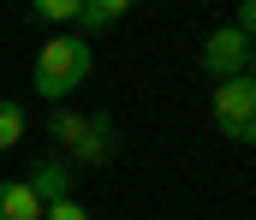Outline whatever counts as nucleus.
Listing matches in <instances>:
<instances>
[{"label":"nucleus","instance_id":"obj_1","mask_svg":"<svg viewBox=\"0 0 256 220\" xmlns=\"http://www.w3.org/2000/svg\"><path fill=\"white\" fill-rule=\"evenodd\" d=\"M96 72V42L90 36H48V48L36 54V95H48V101H66V95H78L84 83Z\"/></svg>","mask_w":256,"mask_h":220},{"label":"nucleus","instance_id":"obj_2","mask_svg":"<svg viewBox=\"0 0 256 220\" xmlns=\"http://www.w3.org/2000/svg\"><path fill=\"white\" fill-rule=\"evenodd\" d=\"M214 125L226 143H256V83L250 77H226L214 89Z\"/></svg>","mask_w":256,"mask_h":220},{"label":"nucleus","instance_id":"obj_3","mask_svg":"<svg viewBox=\"0 0 256 220\" xmlns=\"http://www.w3.org/2000/svg\"><path fill=\"white\" fill-rule=\"evenodd\" d=\"M196 60H202V72H208V77L226 83V77H244V72H250V42H244L232 24H220V30H208V42H202Z\"/></svg>","mask_w":256,"mask_h":220},{"label":"nucleus","instance_id":"obj_4","mask_svg":"<svg viewBox=\"0 0 256 220\" xmlns=\"http://www.w3.org/2000/svg\"><path fill=\"white\" fill-rule=\"evenodd\" d=\"M30 191H36V203L48 209V203H66L72 197V161H60V155H42L36 167H30V179H24Z\"/></svg>","mask_w":256,"mask_h":220},{"label":"nucleus","instance_id":"obj_5","mask_svg":"<svg viewBox=\"0 0 256 220\" xmlns=\"http://www.w3.org/2000/svg\"><path fill=\"white\" fill-rule=\"evenodd\" d=\"M108 155H114V119L96 113V119H84V137L72 143V161H78V167H102Z\"/></svg>","mask_w":256,"mask_h":220},{"label":"nucleus","instance_id":"obj_6","mask_svg":"<svg viewBox=\"0 0 256 220\" xmlns=\"http://www.w3.org/2000/svg\"><path fill=\"white\" fill-rule=\"evenodd\" d=\"M0 220H42V203L24 179H0Z\"/></svg>","mask_w":256,"mask_h":220},{"label":"nucleus","instance_id":"obj_7","mask_svg":"<svg viewBox=\"0 0 256 220\" xmlns=\"http://www.w3.org/2000/svg\"><path fill=\"white\" fill-rule=\"evenodd\" d=\"M126 0H78V24L90 30V36H102V30H114V24H126Z\"/></svg>","mask_w":256,"mask_h":220},{"label":"nucleus","instance_id":"obj_8","mask_svg":"<svg viewBox=\"0 0 256 220\" xmlns=\"http://www.w3.org/2000/svg\"><path fill=\"white\" fill-rule=\"evenodd\" d=\"M24 131H30V119H24V107L0 95V155H12V149L24 143Z\"/></svg>","mask_w":256,"mask_h":220},{"label":"nucleus","instance_id":"obj_9","mask_svg":"<svg viewBox=\"0 0 256 220\" xmlns=\"http://www.w3.org/2000/svg\"><path fill=\"white\" fill-rule=\"evenodd\" d=\"M48 137L72 149L78 137H84V113H78V107H54V113H48Z\"/></svg>","mask_w":256,"mask_h":220},{"label":"nucleus","instance_id":"obj_10","mask_svg":"<svg viewBox=\"0 0 256 220\" xmlns=\"http://www.w3.org/2000/svg\"><path fill=\"white\" fill-rule=\"evenodd\" d=\"M42 24H78V0H36Z\"/></svg>","mask_w":256,"mask_h":220},{"label":"nucleus","instance_id":"obj_11","mask_svg":"<svg viewBox=\"0 0 256 220\" xmlns=\"http://www.w3.org/2000/svg\"><path fill=\"white\" fill-rule=\"evenodd\" d=\"M42 220H90V209H84L78 197H66V203H48V209H42Z\"/></svg>","mask_w":256,"mask_h":220},{"label":"nucleus","instance_id":"obj_12","mask_svg":"<svg viewBox=\"0 0 256 220\" xmlns=\"http://www.w3.org/2000/svg\"><path fill=\"white\" fill-rule=\"evenodd\" d=\"M232 30H238V36H244V42L256 48V0H244V6H238V18H232Z\"/></svg>","mask_w":256,"mask_h":220},{"label":"nucleus","instance_id":"obj_13","mask_svg":"<svg viewBox=\"0 0 256 220\" xmlns=\"http://www.w3.org/2000/svg\"><path fill=\"white\" fill-rule=\"evenodd\" d=\"M244 77H250V83H256V48H250V72H244Z\"/></svg>","mask_w":256,"mask_h":220}]
</instances>
